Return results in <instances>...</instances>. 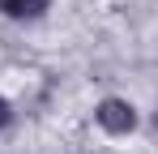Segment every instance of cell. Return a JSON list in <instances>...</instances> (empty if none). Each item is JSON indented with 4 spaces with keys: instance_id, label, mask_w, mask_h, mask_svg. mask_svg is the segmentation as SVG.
<instances>
[{
    "instance_id": "obj_1",
    "label": "cell",
    "mask_w": 158,
    "mask_h": 154,
    "mask_svg": "<svg viewBox=\"0 0 158 154\" xmlns=\"http://www.w3.org/2000/svg\"><path fill=\"white\" fill-rule=\"evenodd\" d=\"M94 120L107 128V133H132L137 128V111H132V103L128 99H103L98 103V111H94Z\"/></svg>"
},
{
    "instance_id": "obj_2",
    "label": "cell",
    "mask_w": 158,
    "mask_h": 154,
    "mask_svg": "<svg viewBox=\"0 0 158 154\" xmlns=\"http://www.w3.org/2000/svg\"><path fill=\"white\" fill-rule=\"evenodd\" d=\"M47 4L52 0H0V13H9V17H39Z\"/></svg>"
},
{
    "instance_id": "obj_3",
    "label": "cell",
    "mask_w": 158,
    "mask_h": 154,
    "mask_svg": "<svg viewBox=\"0 0 158 154\" xmlns=\"http://www.w3.org/2000/svg\"><path fill=\"white\" fill-rule=\"evenodd\" d=\"M9 120H13V111H9V103H4V99H0V128H4V124H9Z\"/></svg>"
},
{
    "instance_id": "obj_4",
    "label": "cell",
    "mask_w": 158,
    "mask_h": 154,
    "mask_svg": "<svg viewBox=\"0 0 158 154\" xmlns=\"http://www.w3.org/2000/svg\"><path fill=\"white\" fill-rule=\"evenodd\" d=\"M154 124H158V116H154Z\"/></svg>"
}]
</instances>
